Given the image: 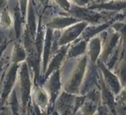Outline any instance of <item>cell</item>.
<instances>
[{
    "label": "cell",
    "mask_w": 126,
    "mask_h": 115,
    "mask_svg": "<svg viewBox=\"0 0 126 115\" xmlns=\"http://www.w3.org/2000/svg\"><path fill=\"white\" fill-rule=\"evenodd\" d=\"M88 61L87 54L64 61L60 68L62 90L70 94H79Z\"/></svg>",
    "instance_id": "6da1fadb"
},
{
    "label": "cell",
    "mask_w": 126,
    "mask_h": 115,
    "mask_svg": "<svg viewBox=\"0 0 126 115\" xmlns=\"http://www.w3.org/2000/svg\"><path fill=\"white\" fill-rule=\"evenodd\" d=\"M42 87L46 89L49 94L50 98V107H49L47 113H51L54 109V103L55 101L56 98L60 94V93L62 91V82L61 77V71L59 70H56L46 79L43 82Z\"/></svg>",
    "instance_id": "7a4b0ae2"
},
{
    "label": "cell",
    "mask_w": 126,
    "mask_h": 115,
    "mask_svg": "<svg viewBox=\"0 0 126 115\" xmlns=\"http://www.w3.org/2000/svg\"><path fill=\"white\" fill-rule=\"evenodd\" d=\"M100 71L98 70L96 64L92 63L88 61L87 67H86L85 77L83 82L81 83L80 89H79V94H86L90 90L98 87L99 83Z\"/></svg>",
    "instance_id": "3957f363"
},
{
    "label": "cell",
    "mask_w": 126,
    "mask_h": 115,
    "mask_svg": "<svg viewBox=\"0 0 126 115\" xmlns=\"http://www.w3.org/2000/svg\"><path fill=\"white\" fill-rule=\"evenodd\" d=\"M89 24L86 22L79 21L61 31V35L59 38V46L68 45L75 41L81 35L82 32Z\"/></svg>",
    "instance_id": "277c9868"
},
{
    "label": "cell",
    "mask_w": 126,
    "mask_h": 115,
    "mask_svg": "<svg viewBox=\"0 0 126 115\" xmlns=\"http://www.w3.org/2000/svg\"><path fill=\"white\" fill-rule=\"evenodd\" d=\"M101 104L99 86L90 90L86 94V100L80 109L75 115H94L98 106Z\"/></svg>",
    "instance_id": "5b68a950"
},
{
    "label": "cell",
    "mask_w": 126,
    "mask_h": 115,
    "mask_svg": "<svg viewBox=\"0 0 126 115\" xmlns=\"http://www.w3.org/2000/svg\"><path fill=\"white\" fill-rule=\"evenodd\" d=\"M76 94L62 90L54 103V110L60 115H74V106Z\"/></svg>",
    "instance_id": "8992f818"
},
{
    "label": "cell",
    "mask_w": 126,
    "mask_h": 115,
    "mask_svg": "<svg viewBox=\"0 0 126 115\" xmlns=\"http://www.w3.org/2000/svg\"><path fill=\"white\" fill-rule=\"evenodd\" d=\"M96 65H97V66H98V70H99L101 77H102V78H103L104 82H105V85H106L107 87L109 88V89L113 93L114 95L117 94L120 92L121 89H123L117 76L116 75L114 71L109 70L106 67V65H105V63L100 61L99 59L97 61Z\"/></svg>",
    "instance_id": "52a82bcc"
},
{
    "label": "cell",
    "mask_w": 126,
    "mask_h": 115,
    "mask_svg": "<svg viewBox=\"0 0 126 115\" xmlns=\"http://www.w3.org/2000/svg\"><path fill=\"white\" fill-rule=\"evenodd\" d=\"M78 22L79 21L77 18L72 16L67 12L61 11V12L51 16L50 18L42 22V23L46 27L52 28V29L62 30L67 27L71 26V25L74 24V23H78Z\"/></svg>",
    "instance_id": "ba28073f"
},
{
    "label": "cell",
    "mask_w": 126,
    "mask_h": 115,
    "mask_svg": "<svg viewBox=\"0 0 126 115\" xmlns=\"http://www.w3.org/2000/svg\"><path fill=\"white\" fill-rule=\"evenodd\" d=\"M69 45H70V44L60 46L59 49L50 57L45 73L42 75V80H43V82L54 71V70H59L61 67L62 64L64 63V61L66 60V57H67V53L69 48Z\"/></svg>",
    "instance_id": "9c48e42d"
},
{
    "label": "cell",
    "mask_w": 126,
    "mask_h": 115,
    "mask_svg": "<svg viewBox=\"0 0 126 115\" xmlns=\"http://www.w3.org/2000/svg\"><path fill=\"white\" fill-rule=\"evenodd\" d=\"M53 37H54V29L46 27L45 37H44L43 48H42V75H43L46 71L47 64H48L49 58L51 57V52H52V45H53Z\"/></svg>",
    "instance_id": "30bf717a"
},
{
    "label": "cell",
    "mask_w": 126,
    "mask_h": 115,
    "mask_svg": "<svg viewBox=\"0 0 126 115\" xmlns=\"http://www.w3.org/2000/svg\"><path fill=\"white\" fill-rule=\"evenodd\" d=\"M39 23V14L34 5L32 0H30L27 9L26 16H25V27L29 30L30 35L34 39L35 38L37 32V28H38Z\"/></svg>",
    "instance_id": "8fae6325"
},
{
    "label": "cell",
    "mask_w": 126,
    "mask_h": 115,
    "mask_svg": "<svg viewBox=\"0 0 126 115\" xmlns=\"http://www.w3.org/2000/svg\"><path fill=\"white\" fill-rule=\"evenodd\" d=\"M115 21H117V20L112 19L108 22H105V23H98V24H88L86 26V28L84 29V31L82 32L81 35L79 37V40H84L88 41L91 38L99 34L101 32L105 31L108 28H110V25Z\"/></svg>",
    "instance_id": "7c38bea8"
},
{
    "label": "cell",
    "mask_w": 126,
    "mask_h": 115,
    "mask_svg": "<svg viewBox=\"0 0 126 115\" xmlns=\"http://www.w3.org/2000/svg\"><path fill=\"white\" fill-rule=\"evenodd\" d=\"M102 52V39L99 34L91 38L87 41V50L86 54L89 61L96 64L100 57Z\"/></svg>",
    "instance_id": "4fadbf2b"
},
{
    "label": "cell",
    "mask_w": 126,
    "mask_h": 115,
    "mask_svg": "<svg viewBox=\"0 0 126 115\" xmlns=\"http://www.w3.org/2000/svg\"><path fill=\"white\" fill-rule=\"evenodd\" d=\"M34 102L42 112H47L50 107V98L48 93L43 87L38 85L35 88L33 93Z\"/></svg>",
    "instance_id": "5bb4252c"
},
{
    "label": "cell",
    "mask_w": 126,
    "mask_h": 115,
    "mask_svg": "<svg viewBox=\"0 0 126 115\" xmlns=\"http://www.w3.org/2000/svg\"><path fill=\"white\" fill-rule=\"evenodd\" d=\"M21 90L23 94V100L24 103H26L29 96H30V91H31V79H30V71H29L28 65L26 64H23L21 67Z\"/></svg>",
    "instance_id": "9a60e30c"
},
{
    "label": "cell",
    "mask_w": 126,
    "mask_h": 115,
    "mask_svg": "<svg viewBox=\"0 0 126 115\" xmlns=\"http://www.w3.org/2000/svg\"><path fill=\"white\" fill-rule=\"evenodd\" d=\"M86 50H87V41L77 39L75 41L72 42L69 45L66 59L75 58H79L80 56L85 55L86 54Z\"/></svg>",
    "instance_id": "2e32d148"
},
{
    "label": "cell",
    "mask_w": 126,
    "mask_h": 115,
    "mask_svg": "<svg viewBox=\"0 0 126 115\" xmlns=\"http://www.w3.org/2000/svg\"><path fill=\"white\" fill-rule=\"evenodd\" d=\"M0 28L5 31H11L13 29V17L10 10L6 6L0 11Z\"/></svg>",
    "instance_id": "e0dca14e"
},
{
    "label": "cell",
    "mask_w": 126,
    "mask_h": 115,
    "mask_svg": "<svg viewBox=\"0 0 126 115\" xmlns=\"http://www.w3.org/2000/svg\"><path fill=\"white\" fill-rule=\"evenodd\" d=\"M112 71L115 72V74L117 76L122 87L123 88L125 87L126 86V60L124 58H122L117 63V65H116Z\"/></svg>",
    "instance_id": "ac0fdd59"
},
{
    "label": "cell",
    "mask_w": 126,
    "mask_h": 115,
    "mask_svg": "<svg viewBox=\"0 0 126 115\" xmlns=\"http://www.w3.org/2000/svg\"><path fill=\"white\" fill-rule=\"evenodd\" d=\"M54 2V4L57 6L58 8L61 10V11H65V12H69L70 8L72 6V4L69 0H51Z\"/></svg>",
    "instance_id": "d6986e66"
},
{
    "label": "cell",
    "mask_w": 126,
    "mask_h": 115,
    "mask_svg": "<svg viewBox=\"0 0 126 115\" xmlns=\"http://www.w3.org/2000/svg\"><path fill=\"white\" fill-rule=\"evenodd\" d=\"M29 2H30V0H17L18 6H19L20 11H21V15L24 21H25V16H26V13H27V9H28Z\"/></svg>",
    "instance_id": "ffe728a7"
},
{
    "label": "cell",
    "mask_w": 126,
    "mask_h": 115,
    "mask_svg": "<svg viewBox=\"0 0 126 115\" xmlns=\"http://www.w3.org/2000/svg\"><path fill=\"white\" fill-rule=\"evenodd\" d=\"M94 115H113V113H111L110 109L107 106L100 104L97 111L95 112Z\"/></svg>",
    "instance_id": "44dd1931"
},
{
    "label": "cell",
    "mask_w": 126,
    "mask_h": 115,
    "mask_svg": "<svg viewBox=\"0 0 126 115\" xmlns=\"http://www.w3.org/2000/svg\"><path fill=\"white\" fill-rule=\"evenodd\" d=\"M71 4H76L79 6H87L90 3H92L93 0H69Z\"/></svg>",
    "instance_id": "7402d4cb"
},
{
    "label": "cell",
    "mask_w": 126,
    "mask_h": 115,
    "mask_svg": "<svg viewBox=\"0 0 126 115\" xmlns=\"http://www.w3.org/2000/svg\"><path fill=\"white\" fill-rule=\"evenodd\" d=\"M116 112L117 115H126V103L122 105H116Z\"/></svg>",
    "instance_id": "603a6c76"
},
{
    "label": "cell",
    "mask_w": 126,
    "mask_h": 115,
    "mask_svg": "<svg viewBox=\"0 0 126 115\" xmlns=\"http://www.w3.org/2000/svg\"><path fill=\"white\" fill-rule=\"evenodd\" d=\"M50 114H51V115H60L59 113H58L57 112H56L55 110H54V109L52 110V112L50 113Z\"/></svg>",
    "instance_id": "cb8c5ba5"
},
{
    "label": "cell",
    "mask_w": 126,
    "mask_h": 115,
    "mask_svg": "<svg viewBox=\"0 0 126 115\" xmlns=\"http://www.w3.org/2000/svg\"><path fill=\"white\" fill-rule=\"evenodd\" d=\"M42 115H51L50 113H47V112H42Z\"/></svg>",
    "instance_id": "d4e9b609"
}]
</instances>
